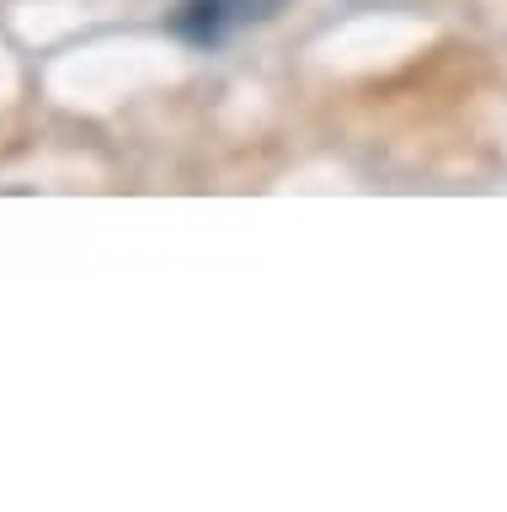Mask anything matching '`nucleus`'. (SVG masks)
<instances>
[{"label":"nucleus","mask_w":507,"mask_h":512,"mask_svg":"<svg viewBox=\"0 0 507 512\" xmlns=\"http://www.w3.org/2000/svg\"><path fill=\"white\" fill-rule=\"evenodd\" d=\"M278 0H187V11L177 16V32L193 43H219L235 22L246 16H267Z\"/></svg>","instance_id":"1"}]
</instances>
